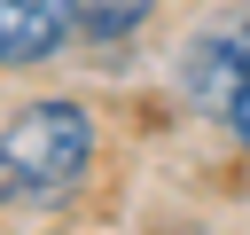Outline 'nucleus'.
Returning a JSON list of instances; mask_svg holds the SVG:
<instances>
[{"mask_svg":"<svg viewBox=\"0 0 250 235\" xmlns=\"http://www.w3.org/2000/svg\"><path fill=\"white\" fill-rule=\"evenodd\" d=\"M94 110L78 94H31L0 118V212H55L94 172Z\"/></svg>","mask_w":250,"mask_h":235,"instance_id":"obj_1","label":"nucleus"},{"mask_svg":"<svg viewBox=\"0 0 250 235\" xmlns=\"http://www.w3.org/2000/svg\"><path fill=\"white\" fill-rule=\"evenodd\" d=\"M219 125H227V133H234V149L250 157V86H242V94L227 102V118H219Z\"/></svg>","mask_w":250,"mask_h":235,"instance_id":"obj_5","label":"nucleus"},{"mask_svg":"<svg viewBox=\"0 0 250 235\" xmlns=\"http://www.w3.org/2000/svg\"><path fill=\"white\" fill-rule=\"evenodd\" d=\"M242 86H250V0L219 8V16L180 47V94H188V110L227 118V102H234Z\"/></svg>","mask_w":250,"mask_h":235,"instance_id":"obj_2","label":"nucleus"},{"mask_svg":"<svg viewBox=\"0 0 250 235\" xmlns=\"http://www.w3.org/2000/svg\"><path fill=\"white\" fill-rule=\"evenodd\" d=\"M86 0H0V70H39L78 47Z\"/></svg>","mask_w":250,"mask_h":235,"instance_id":"obj_3","label":"nucleus"},{"mask_svg":"<svg viewBox=\"0 0 250 235\" xmlns=\"http://www.w3.org/2000/svg\"><path fill=\"white\" fill-rule=\"evenodd\" d=\"M156 0H86L78 8V47H133Z\"/></svg>","mask_w":250,"mask_h":235,"instance_id":"obj_4","label":"nucleus"}]
</instances>
